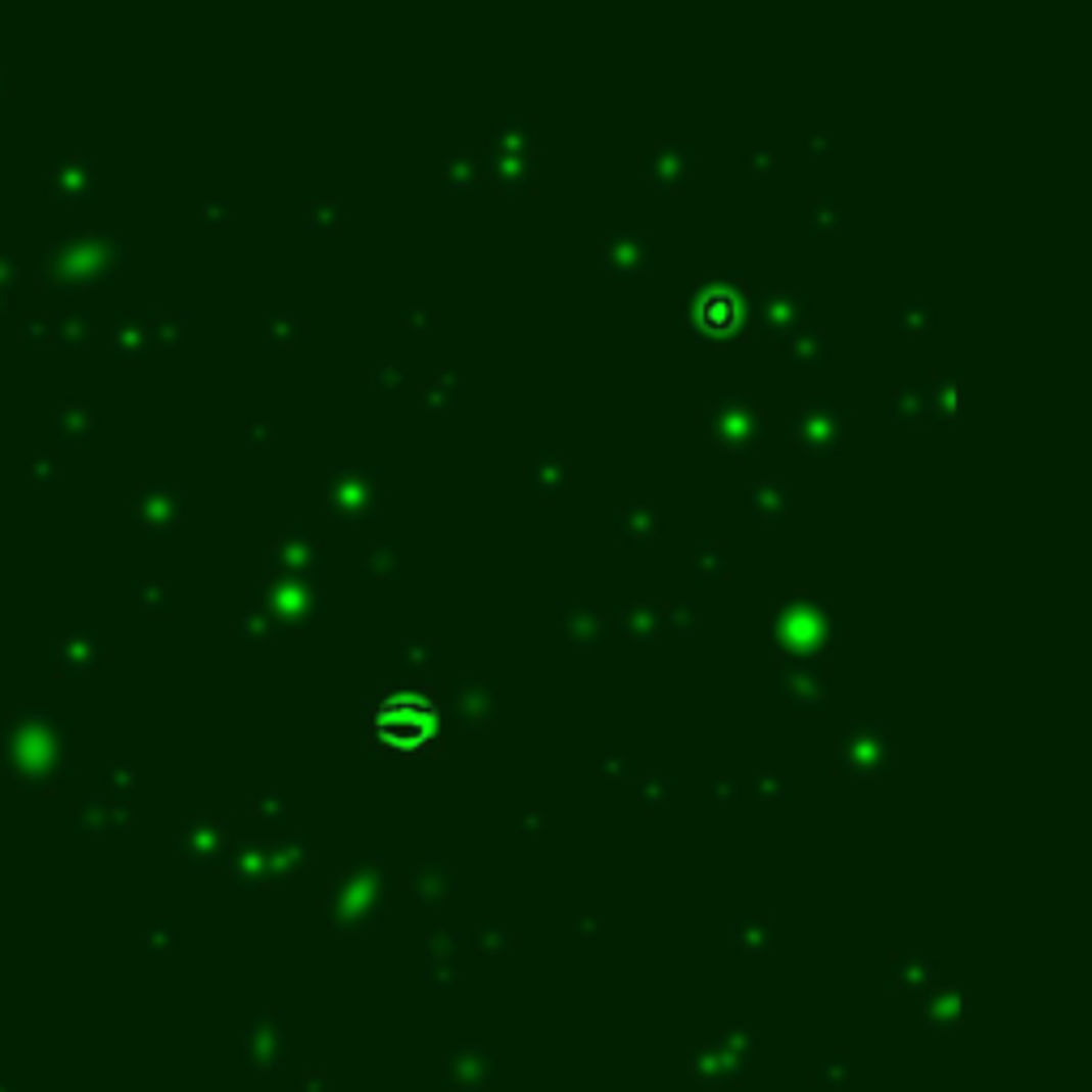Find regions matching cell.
<instances>
[{"instance_id":"6da1fadb","label":"cell","mask_w":1092,"mask_h":1092,"mask_svg":"<svg viewBox=\"0 0 1092 1092\" xmlns=\"http://www.w3.org/2000/svg\"><path fill=\"white\" fill-rule=\"evenodd\" d=\"M384 713H397V721H388L380 717V734L384 739H393L397 734V725H410V734H415V743L423 734H431V705H423V700H393Z\"/></svg>"}]
</instances>
